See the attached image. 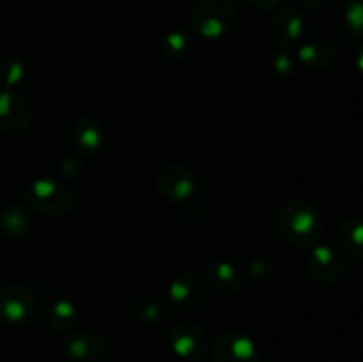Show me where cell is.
<instances>
[{
  "label": "cell",
  "instance_id": "10",
  "mask_svg": "<svg viewBox=\"0 0 363 362\" xmlns=\"http://www.w3.org/2000/svg\"><path fill=\"white\" fill-rule=\"evenodd\" d=\"M269 31H272L273 39L280 45H294L303 38L305 20L301 13H298L293 7H282L273 14Z\"/></svg>",
  "mask_w": 363,
  "mask_h": 362
},
{
  "label": "cell",
  "instance_id": "21",
  "mask_svg": "<svg viewBox=\"0 0 363 362\" xmlns=\"http://www.w3.org/2000/svg\"><path fill=\"white\" fill-rule=\"evenodd\" d=\"M23 75H25V66L21 62H18V60L7 59L4 60V64L0 66V78H2V84L6 85L7 89L20 84Z\"/></svg>",
  "mask_w": 363,
  "mask_h": 362
},
{
  "label": "cell",
  "instance_id": "11",
  "mask_svg": "<svg viewBox=\"0 0 363 362\" xmlns=\"http://www.w3.org/2000/svg\"><path fill=\"white\" fill-rule=\"evenodd\" d=\"M307 270L319 283H335L342 273V263L332 247L319 245L308 254Z\"/></svg>",
  "mask_w": 363,
  "mask_h": 362
},
{
  "label": "cell",
  "instance_id": "9",
  "mask_svg": "<svg viewBox=\"0 0 363 362\" xmlns=\"http://www.w3.org/2000/svg\"><path fill=\"white\" fill-rule=\"evenodd\" d=\"M170 304L179 311H194L204 298V283L197 273L184 272L169 287Z\"/></svg>",
  "mask_w": 363,
  "mask_h": 362
},
{
  "label": "cell",
  "instance_id": "14",
  "mask_svg": "<svg viewBox=\"0 0 363 362\" xmlns=\"http://www.w3.org/2000/svg\"><path fill=\"white\" fill-rule=\"evenodd\" d=\"M335 48L326 41L305 43L298 52V59L311 70H328L335 62Z\"/></svg>",
  "mask_w": 363,
  "mask_h": 362
},
{
  "label": "cell",
  "instance_id": "24",
  "mask_svg": "<svg viewBox=\"0 0 363 362\" xmlns=\"http://www.w3.org/2000/svg\"><path fill=\"white\" fill-rule=\"evenodd\" d=\"M250 2H254L257 7H262V9H272L280 0H250Z\"/></svg>",
  "mask_w": 363,
  "mask_h": 362
},
{
  "label": "cell",
  "instance_id": "3",
  "mask_svg": "<svg viewBox=\"0 0 363 362\" xmlns=\"http://www.w3.org/2000/svg\"><path fill=\"white\" fill-rule=\"evenodd\" d=\"M27 202L30 208L38 209L45 215H60L69 212L73 204V194L69 188L59 180H35L27 190Z\"/></svg>",
  "mask_w": 363,
  "mask_h": 362
},
{
  "label": "cell",
  "instance_id": "25",
  "mask_svg": "<svg viewBox=\"0 0 363 362\" xmlns=\"http://www.w3.org/2000/svg\"><path fill=\"white\" fill-rule=\"evenodd\" d=\"M298 2L303 4L305 7H311V9H315V7L321 6V4L325 2V0H298Z\"/></svg>",
  "mask_w": 363,
  "mask_h": 362
},
{
  "label": "cell",
  "instance_id": "5",
  "mask_svg": "<svg viewBox=\"0 0 363 362\" xmlns=\"http://www.w3.org/2000/svg\"><path fill=\"white\" fill-rule=\"evenodd\" d=\"M170 348L184 361H199L209 350V337L199 325L183 322L170 330Z\"/></svg>",
  "mask_w": 363,
  "mask_h": 362
},
{
  "label": "cell",
  "instance_id": "16",
  "mask_svg": "<svg viewBox=\"0 0 363 362\" xmlns=\"http://www.w3.org/2000/svg\"><path fill=\"white\" fill-rule=\"evenodd\" d=\"M339 243L351 259L362 258V220L357 216L344 220L339 227Z\"/></svg>",
  "mask_w": 363,
  "mask_h": 362
},
{
  "label": "cell",
  "instance_id": "19",
  "mask_svg": "<svg viewBox=\"0 0 363 362\" xmlns=\"http://www.w3.org/2000/svg\"><path fill=\"white\" fill-rule=\"evenodd\" d=\"M194 48V35L188 31H172L163 41V52L169 59H183Z\"/></svg>",
  "mask_w": 363,
  "mask_h": 362
},
{
  "label": "cell",
  "instance_id": "13",
  "mask_svg": "<svg viewBox=\"0 0 363 362\" xmlns=\"http://www.w3.org/2000/svg\"><path fill=\"white\" fill-rule=\"evenodd\" d=\"M206 279H208V286L220 295L234 293L240 290L241 283H243L240 270L227 261H220L209 266L206 272Z\"/></svg>",
  "mask_w": 363,
  "mask_h": 362
},
{
  "label": "cell",
  "instance_id": "2",
  "mask_svg": "<svg viewBox=\"0 0 363 362\" xmlns=\"http://www.w3.org/2000/svg\"><path fill=\"white\" fill-rule=\"evenodd\" d=\"M234 21L230 0H202L194 13V31L204 39H220Z\"/></svg>",
  "mask_w": 363,
  "mask_h": 362
},
{
  "label": "cell",
  "instance_id": "20",
  "mask_svg": "<svg viewBox=\"0 0 363 362\" xmlns=\"http://www.w3.org/2000/svg\"><path fill=\"white\" fill-rule=\"evenodd\" d=\"M137 314L140 316V319H144L145 323H156L163 322L167 318V309L158 298L155 297H144L137 302Z\"/></svg>",
  "mask_w": 363,
  "mask_h": 362
},
{
  "label": "cell",
  "instance_id": "6",
  "mask_svg": "<svg viewBox=\"0 0 363 362\" xmlns=\"http://www.w3.org/2000/svg\"><path fill=\"white\" fill-rule=\"evenodd\" d=\"M62 351L67 362H106L110 357L108 343L101 336L91 332L67 337Z\"/></svg>",
  "mask_w": 363,
  "mask_h": 362
},
{
  "label": "cell",
  "instance_id": "8",
  "mask_svg": "<svg viewBox=\"0 0 363 362\" xmlns=\"http://www.w3.org/2000/svg\"><path fill=\"white\" fill-rule=\"evenodd\" d=\"M35 298L27 287L9 286L0 293V316L13 325H23L32 318Z\"/></svg>",
  "mask_w": 363,
  "mask_h": 362
},
{
  "label": "cell",
  "instance_id": "4",
  "mask_svg": "<svg viewBox=\"0 0 363 362\" xmlns=\"http://www.w3.org/2000/svg\"><path fill=\"white\" fill-rule=\"evenodd\" d=\"M213 362H261L254 339L241 332H225L211 346Z\"/></svg>",
  "mask_w": 363,
  "mask_h": 362
},
{
  "label": "cell",
  "instance_id": "7",
  "mask_svg": "<svg viewBox=\"0 0 363 362\" xmlns=\"http://www.w3.org/2000/svg\"><path fill=\"white\" fill-rule=\"evenodd\" d=\"M32 123V106L11 89L0 91V131L18 133Z\"/></svg>",
  "mask_w": 363,
  "mask_h": 362
},
{
  "label": "cell",
  "instance_id": "23",
  "mask_svg": "<svg viewBox=\"0 0 363 362\" xmlns=\"http://www.w3.org/2000/svg\"><path fill=\"white\" fill-rule=\"evenodd\" d=\"M286 67H293V62H291V59L287 55H280L279 59H277V70L279 71H284Z\"/></svg>",
  "mask_w": 363,
  "mask_h": 362
},
{
  "label": "cell",
  "instance_id": "17",
  "mask_svg": "<svg viewBox=\"0 0 363 362\" xmlns=\"http://www.w3.org/2000/svg\"><path fill=\"white\" fill-rule=\"evenodd\" d=\"M30 216L27 215V212H23L18 206H13V208H7L6 212L0 216V231H2L4 236L7 238H23L25 234L30 229Z\"/></svg>",
  "mask_w": 363,
  "mask_h": 362
},
{
  "label": "cell",
  "instance_id": "12",
  "mask_svg": "<svg viewBox=\"0 0 363 362\" xmlns=\"http://www.w3.org/2000/svg\"><path fill=\"white\" fill-rule=\"evenodd\" d=\"M160 190L165 197L184 201L195 194V176L183 165H172L160 176Z\"/></svg>",
  "mask_w": 363,
  "mask_h": 362
},
{
  "label": "cell",
  "instance_id": "18",
  "mask_svg": "<svg viewBox=\"0 0 363 362\" xmlns=\"http://www.w3.org/2000/svg\"><path fill=\"white\" fill-rule=\"evenodd\" d=\"M78 311L69 300H57L50 309V327L55 332L66 334L77 325Z\"/></svg>",
  "mask_w": 363,
  "mask_h": 362
},
{
  "label": "cell",
  "instance_id": "15",
  "mask_svg": "<svg viewBox=\"0 0 363 362\" xmlns=\"http://www.w3.org/2000/svg\"><path fill=\"white\" fill-rule=\"evenodd\" d=\"M73 141L77 149H80L84 155H96L103 146V130L98 121H78L73 131Z\"/></svg>",
  "mask_w": 363,
  "mask_h": 362
},
{
  "label": "cell",
  "instance_id": "22",
  "mask_svg": "<svg viewBox=\"0 0 363 362\" xmlns=\"http://www.w3.org/2000/svg\"><path fill=\"white\" fill-rule=\"evenodd\" d=\"M248 273L255 280H268L275 273V263L268 258H257L248 263Z\"/></svg>",
  "mask_w": 363,
  "mask_h": 362
},
{
  "label": "cell",
  "instance_id": "1",
  "mask_svg": "<svg viewBox=\"0 0 363 362\" xmlns=\"http://www.w3.org/2000/svg\"><path fill=\"white\" fill-rule=\"evenodd\" d=\"M279 231L287 243L294 247H311L323 233L321 215L308 201L294 199L280 212Z\"/></svg>",
  "mask_w": 363,
  "mask_h": 362
}]
</instances>
